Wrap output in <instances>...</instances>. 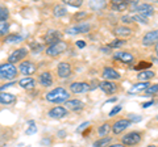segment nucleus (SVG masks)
I'll return each mask as SVG.
<instances>
[{"label":"nucleus","mask_w":158,"mask_h":147,"mask_svg":"<svg viewBox=\"0 0 158 147\" xmlns=\"http://www.w3.org/2000/svg\"><path fill=\"white\" fill-rule=\"evenodd\" d=\"M69 96L70 93L67 89H65L63 87H57L50 92H48L45 95V99L46 101L53 102V104H61V102H66L69 100Z\"/></svg>","instance_id":"obj_1"},{"label":"nucleus","mask_w":158,"mask_h":147,"mask_svg":"<svg viewBox=\"0 0 158 147\" xmlns=\"http://www.w3.org/2000/svg\"><path fill=\"white\" fill-rule=\"evenodd\" d=\"M19 70L11 63H2L0 65V80H13L16 79Z\"/></svg>","instance_id":"obj_2"},{"label":"nucleus","mask_w":158,"mask_h":147,"mask_svg":"<svg viewBox=\"0 0 158 147\" xmlns=\"http://www.w3.org/2000/svg\"><path fill=\"white\" fill-rule=\"evenodd\" d=\"M69 49V43L65 41H58L53 45H49V47L46 49V55L48 57H52V58H56L58 55H61L62 53H65Z\"/></svg>","instance_id":"obj_3"},{"label":"nucleus","mask_w":158,"mask_h":147,"mask_svg":"<svg viewBox=\"0 0 158 147\" xmlns=\"http://www.w3.org/2000/svg\"><path fill=\"white\" fill-rule=\"evenodd\" d=\"M142 139V134L140 131H131V133L125 134L124 137L121 138V145L123 146H136L141 142Z\"/></svg>","instance_id":"obj_4"},{"label":"nucleus","mask_w":158,"mask_h":147,"mask_svg":"<svg viewBox=\"0 0 158 147\" xmlns=\"http://www.w3.org/2000/svg\"><path fill=\"white\" fill-rule=\"evenodd\" d=\"M19 72H21L23 75H25V77H31L34 72L37 71V66L34 65L32 61H23L19 66Z\"/></svg>","instance_id":"obj_5"},{"label":"nucleus","mask_w":158,"mask_h":147,"mask_svg":"<svg viewBox=\"0 0 158 147\" xmlns=\"http://www.w3.org/2000/svg\"><path fill=\"white\" fill-rule=\"evenodd\" d=\"M27 55H28V50H27L25 47L16 49V50L12 51V54L8 57V63H11V65H15V63L23 62V61L27 58Z\"/></svg>","instance_id":"obj_6"},{"label":"nucleus","mask_w":158,"mask_h":147,"mask_svg":"<svg viewBox=\"0 0 158 147\" xmlns=\"http://www.w3.org/2000/svg\"><path fill=\"white\" fill-rule=\"evenodd\" d=\"M91 30V25L87 22H79L77 24V25L74 26H70L66 29V33L67 34H71V36H74V34H86Z\"/></svg>","instance_id":"obj_7"},{"label":"nucleus","mask_w":158,"mask_h":147,"mask_svg":"<svg viewBox=\"0 0 158 147\" xmlns=\"http://www.w3.org/2000/svg\"><path fill=\"white\" fill-rule=\"evenodd\" d=\"M57 74H58V77L61 79H67V77L71 76L73 74V67L69 62H61L58 63L57 66Z\"/></svg>","instance_id":"obj_8"},{"label":"nucleus","mask_w":158,"mask_h":147,"mask_svg":"<svg viewBox=\"0 0 158 147\" xmlns=\"http://www.w3.org/2000/svg\"><path fill=\"white\" fill-rule=\"evenodd\" d=\"M113 58L118 62L124 63V65H133L135 63V55L129 51H117L113 54Z\"/></svg>","instance_id":"obj_9"},{"label":"nucleus","mask_w":158,"mask_h":147,"mask_svg":"<svg viewBox=\"0 0 158 147\" xmlns=\"http://www.w3.org/2000/svg\"><path fill=\"white\" fill-rule=\"evenodd\" d=\"M69 114V110L66 109L65 106H54L48 112V116L53 120H61V118H65Z\"/></svg>","instance_id":"obj_10"},{"label":"nucleus","mask_w":158,"mask_h":147,"mask_svg":"<svg viewBox=\"0 0 158 147\" xmlns=\"http://www.w3.org/2000/svg\"><path fill=\"white\" fill-rule=\"evenodd\" d=\"M132 122L128 120V118H121V120H117L115 124L112 125V131H113V134H121L123 131H125L128 127L131 126Z\"/></svg>","instance_id":"obj_11"},{"label":"nucleus","mask_w":158,"mask_h":147,"mask_svg":"<svg viewBox=\"0 0 158 147\" xmlns=\"http://www.w3.org/2000/svg\"><path fill=\"white\" fill-rule=\"evenodd\" d=\"M135 11L137 12V14H141V16L144 17H149V16H153V13H154V8L153 6L148 3H142V4H136L135 7Z\"/></svg>","instance_id":"obj_12"},{"label":"nucleus","mask_w":158,"mask_h":147,"mask_svg":"<svg viewBox=\"0 0 158 147\" xmlns=\"http://www.w3.org/2000/svg\"><path fill=\"white\" fill-rule=\"evenodd\" d=\"M99 88L104 92L106 95H115L116 92L118 91V87L116 83L110 81V80H104V81H100L99 83Z\"/></svg>","instance_id":"obj_13"},{"label":"nucleus","mask_w":158,"mask_h":147,"mask_svg":"<svg viewBox=\"0 0 158 147\" xmlns=\"http://www.w3.org/2000/svg\"><path fill=\"white\" fill-rule=\"evenodd\" d=\"M70 91L73 93H85V92L90 91V84L86 81H74L70 84Z\"/></svg>","instance_id":"obj_14"},{"label":"nucleus","mask_w":158,"mask_h":147,"mask_svg":"<svg viewBox=\"0 0 158 147\" xmlns=\"http://www.w3.org/2000/svg\"><path fill=\"white\" fill-rule=\"evenodd\" d=\"M62 36L63 34L59 30H48L46 34L44 36V41L49 43V45H53V43H56L58 41H62Z\"/></svg>","instance_id":"obj_15"},{"label":"nucleus","mask_w":158,"mask_h":147,"mask_svg":"<svg viewBox=\"0 0 158 147\" xmlns=\"http://www.w3.org/2000/svg\"><path fill=\"white\" fill-rule=\"evenodd\" d=\"M102 76L104 77L106 80H110V81L120 80L121 79V75L115 70V68H112V67H104V68H103Z\"/></svg>","instance_id":"obj_16"},{"label":"nucleus","mask_w":158,"mask_h":147,"mask_svg":"<svg viewBox=\"0 0 158 147\" xmlns=\"http://www.w3.org/2000/svg\"><path fill=\"white\" fill-rule=\"evenodd\" d=\"M158 42V29L156 30H152V32H148L144 37H142V45L144 46H152L153 43Z\"/></svg>","instance_id":"obj_17"},{"label":"nucleus","mask_w":158,"mask_h":147,"mask_svg":"<svg viewBox=\"0 0 158 147\" xmlns=\"http://www.w3.org/2000/svg\"><path fill=\"white\" fill-rule=\"evenodd\" d=\"M113 34H115L116 37L120 38V40H124V38L132 36L133 30L131 28L125 26V25H118V26H116L115 29H113Z\"/></svg>","instance_id":"obj_18"},{"label":"nucleus","mask_w":158,"mask_h":147,"mask_svg":"<svg viewBox=\"0 0 158 147\" xmlns=\"http://www.w3.org/2000/svg\"><path fill=\"white\" fill-rule=\"evenodd\" d=\"M150 85L149 81H138L136 83V84H133L129 91H128V93L129 95H137V93H144V92L146 91V88Z\"/></svg>","instance_id":"obj_19"},{"label":"nucleus","mask_w":158,"mask_h":147,"mask_svg":"<svg viewBox=\"0 0 158 147\" xmlns=\"http://www.w3.org/2000/svg\"><path fill=\"white\" fill-rule=\"evenodd\" d=\"M37 81L40 83L41 87H50L53 84V75L49 71L41 72L37 77Z\"/></svg>","instance_id":"obj_20"},{"label":"nucleus","mask_w":158,"mask_h":147,"mask_svg":"<svg viewBox=\"0 0 158 147\" xmlns=\"http://www.w3.org/2000/svg\"><path fill=\"white\" fill-rule=\"evenodd\" d=\"M65 106L67 110H71V112H81L83 110V108H85V104L78 100V99H74V100H67L65 102Z\"/></svg>","instance_id":"obj_21"},{"label":"nucleus","mask_w":158,"mask_h":147,"mask_svg":"<svg viewBox=\"0 0 158 147\" xmlns=\"http://www.w3.org/2000/svg\"><path fill=\"white\" fill-rule=\"evenodd\" d=\"M36 80L33 77H23V79L19 80V85L23 88V89H27V91H32L36 88Z\"/></svg>","instance_id":"obj_22"},{"label":"nucleus","mask_w":158,"mask_h":147,"mask_svg":"<svg viewBox=\"0 0 158 147\" xmlns=\"http://www.w3.org/2000/svg\"><path fill=\"white\" fill-rule=\"evenodd\" d=\"M16 96L12 95V93H8V92H2L0 93V104L3 105H9V104H13L16 102Z\"/></svg>","instance_id":"obj_23"},{"label":"nucleus","mask_w":158,"mask_h":147,"mask_svg":"<svg viewBox=\"0 0 158 147\" xmlns=\"http://www.w3.org/2000/svg\"><path fill=\"white\" fill-rule=\"evenodd\" d=\"M129 7V2H121V0H113L111 3V8L113 11H118V12H123Z\"/></svg>","instance_id":"obj_24"},{"label":"nucleus","mask_w":158,"mask_h":147,"mask_svg":"<svg viewBox=\"0 0 158 147\" xmlns=\"http://www.w3.org/2000/svg\"><path fill=\"white\" fill-rule=\"evenodd\" d=\"M156 76V74L154 71H150V70H145V71H140L138 72V80L140 81H148V80H150L152 77H154Z\"/></svg>","instance_id":"obj_25"},{"label":"nucleus","mask_w":158,"mask_h":147,"mask_svg":"<svg viewBox=\"0 0 158 147\" xmlns=\"http://www.w3.org/2000/svg\"><path fill=\"white\" fill-rule=\"evenodd\" d=\"M24 40L23 36L20 34H8L7 37H4V42L9 43V45H13V43H17V42H21Z\"/></svg>","instance_id":"obj_26"},{"label":"nucleus","mask_w":158,"mask_h":147,"mask_svg":"<svg viewBox=\"0 0 158 147\" xmlns=\"http://www.w3.org/2000/svg\"><path fill=\"white\" fill-rule=\"evenodd\" d=\"M53 14L56 17H58V18L65 17L66 14H67V9L63 7V6H56V7L53 8Z\"/></svg>","instance_id":"obj_27"},{"label":"nucleus","mask_w":158,"mask_h":147,"mask_svg":"<svg viewBox=\"0 0 158 147\" xmlns=\"http://www.w3.org/2000/svg\"><path fill=\"white\" fill-rule=\"evenodd\" d=\"M111 142H112L111 137H103V138L98 139L96 142H94V147H107L111 145Z\"/></svg>","instance_id":"obj_28"},{"label":"nucleus","mask_w":158,"mask_h":147,"mask_svg":"<svg viewBox=\"0 0 158 147\" xmlns=\"http://www.w3.org/2000/svg\"><path fill=\"white\" fill-rule=\"evenodd\" d=\"M9 22H0V37H7L8 36V32H9Z\"/></svg>","instance_id":"obj_29"},{"label":"nucleus","mask_w":158,"mask_h":147,"mask_svg":"<svg viewBox=\"0 0 158 147\" xmlns=\"http://www.w3.org/2000/svg\"><path fill=\"white\" fill-rule=\"evenodd\" d=\"M29 49H31V51L33 54H38L40 51H42L44 50V45L42 43H36V42H32V43H29Z\"/></svg>","instance_id":"obj_30"},{"label":"nucleus","mask_w":158,"mask_h":147,"mask_svg":"<svg viewBox=\"0 0 158 147\" xmlns=\"http://www.w3.org/2000/svg\"><path fill=\"white\" fill-rule=\"evenodd\" d=\"M110 130H111V125L108 124V122H106V124H103V125L98 129V134L100 135V137H106L107 133H108Z\"/></svg>","instance_id":"obj_31"},{"label":"nucleus","mask_w":158,"mask_h":147,"mask_svg":"<svg viewBox=\"0 0 158 147\" xmlns=\"http://www.w3.org/2000/svg\"><path fill=\"white\" fill-rule=\"evenodd\" d=\"M146 96H154L158 93V83L157 84H150L149 87L146 88V91L144 92Z\"/></svg>","instance_id":"obj_32"},{"label":"nucleus","mask_w":158,"mask_h":147,"mask_svg":"<svg viewBox=\"0 0 158 147\" xmlns=\"http://www.w3.org/2000/svg\"><path fill=\"white\" fill-rule=\"evenodd\" d=\"M9 18V11L6 7H0V22H6Z\"/></svg>","instance_id":"obj_33"},{"label":"nucleus","mask_w":158,"mask_h":147,"mask_svg":"<svg viewBox=\"0 0 158 147\" xmlns=\"http://www.w3.org/2000/svg\"><path fill=\"white\" fill-rule=\"evenodd\" d=\"M125 40H120V38H117V40H113L112 42L108 43V47L110 49H117V47H121L123 45H125Z\"/></svg>","instance_id":"obj_34"},{"label":"nucleus","mask_w":158,"mask_h":147,"mask_svg":"<svg viewBox=\"0 0 158 147\" xmlns=\"http://www.w3.org/2000/svg\"><path fill=\"white\" fill-rule=\"evenodd\" d=\"M149 67H152V63H149V62H140L137 66H135V70H137V71H145V70H148Z\"/></svg>","instance_id":"obj_35"},{"label":"nucleus","mask_w":158,"mask_h":147,"mask_svg":"<svg viewBox=\"0 0 158 147\" xmlns=\"http://www.w3.org/2000/svg\"><path fill=\"white\" fill-rule=\"evenodd\" d=\"M28 124L31 125V126H29L28 129H27V131H25L27 135H32V134H34V133H37V126H36V124H34L33 121H29Z\"/></svg>","instance_id":"obj_36"},{"label":"nucleus","mask_w":158,"mask_h":147,"mask_svg":"<svg viewBox=\"0 0 158 147\" xmlns=\"http://www.w3.org/2000/svg\"><path fill=\"white\" fill-rule=\"evenodd\" d=\"M133 17V21H137V22H140V24H149L148 22V18L144 17V16H141V14H135V16H132Z\"/></svg>","instance_id":"obj_37"},{"label":"nucleus","mask_w":158,"mask_h":147,"mask_svg":"<svg viewBox=\"0 0 158 147\" xmlns=\"http://www.w3.org/2000/svg\"><path fill=\"white\" fill-rule=\"evenodd\" d=\"M123 109V106L121 105H116V106H113V109L110 112V117H113V116H116L118 112H121Z\"/></svg>","instance_id":"obj_38"},{"label":"nucleus","mask_w":158,"mask_h":147,"mask_svg":"<svg viewBox=\"0 0 158 147\" xmlns=\"http://www.w3.org/2000/svg\"><path fill=\"white\" fill-rule=\"evenodd\" d=\"M65 4H67V6H70V7H75V8H78V7H81L83 3H82V2H75V0H71V2L66 0Z\"/></svg>","instance_id":"obj_39"},{"label":"nucleus","mask_w":158,"mask_h":147,"mask_svg":"<svg viewBox=\"0 0 158 147\" xmlns=\"http://www.w3.org/2000/svg\"><path fill=\"white\" fill-rule=\"evenodd\" d=\"M88 16V13L87 12H81V13H77L75 16H74V18H75V20H79V22H82V18H85V17H87Z\"/></svg>","instance_id":"obj_40"},{"label":"nucleus","mask_w":158,"mask_h":147,"mask_svg":"<svg viewBox=\"0 0 158 147\" xmlns=\"http://www.w3.org/2000/svg\"><path fill=\"white\" fill-rule=\"evenodd\" d=\"M142 120L141 116H137V114H131L129 116V121L131 122H140Z\"/></svg>","instance_id":"obj_41"},{"label":"nucleus","mask_w":158,"mask_h":147,"mask_svg":"<svg viewBox=\"0 0 158 147\" xmlns=\"http://www.w3.org/2000/svg\"><path fill=\"white\" fill-rule=\"evenodd\" d=\"M15 85V81H9V83H6V84H3V85H0V93L4 91V89H7L8 87H12Z\"/></svg>","instance_id":"obj_42"},{"label":"nucleus","mask_w":158,"mask_h":147,"mask_svg":"<svg viewBox=\"0 0 158 147\" xmlns=\"http://www.w3.org/2000/svg\"><path fill=\"white\" fill-rule=\"evenodd\" d=\"M87 126H90V122H85V124H82L81 126L77 129V133H82L85 129H87Z\"/></svg>","instance_id":"obj_43"},{"label":"nucleus","mask_w":158,"mask_h":147,"mask_svg":"<svg viewBox=\"0 0 158 147\" xmlns=\"http://www.w3.org/2000/svg\"><path fill=\"white\" fill-rule=\"evenodd\" d=\"M121 21L125 22V24H132L133 22V17L132 16H123L121 17Z\"/></svg>","instance_id":"obj_44"},{"label":"nucleus","mask_w":158,"mask_h":147,"mask_svg":"<svg viewBox=\"0 0 158 147\" xmlns=\"http://www.w3.org/2000/svg\"><path fill=\"white\" fill-rule=\"evenodd\" d=\"M99 83H100V81L94 80V81L91 83V84H90V91H94V89H95V88H98V87H99Z\"/></svg>","instance_id":"obj_45"},{"label":"nucleus","mask_w":158,"mask_h":147,"mask_svg":"<svg viewBox=\"0 0 158 147\" xmlns=\"http://www.w3.org/2000/svg\"><path fill=\"white\" fill-rule=\"evenodd\" d=\"M75 43H77V47H79V49L86 47V42H85V41H77Z\"/></svg>","instance_id":"obj_46"},{"label":"nucleus","mask_w":158,"mask_h":147,"mask_svg":"<svg viewBox=\"0 0 158 147\" xmlns=\"http://www.w3.org/2000/svg\"><path fill=\"white\" fill-rule=\"evenodd\" d=\"M153 104H154V101H148V102H144V104H142V108H145V109H146V108H149V106H152Z\"/></svg>","instance_id":"obj_47"},{"label":"nucleus","mask_w":158,"mask_h":147,"mask_svg":"<svg viewBox=\"0 0 158 147\" xmlns=\"http://www.w3.org/2000/svg\"><path fill=\"white\" fill-rule=\"evenodd\" d=\"M107 147H125V146H123L121 143H115V145H110V146H107Z\"/></svg>","instance_id":"obj_48"},{"label":"nucleus","mask_w":158,"mask_h":147,"mask_svg":"<svg viewBox=\"0 0 158 147\" xmlns=\"http://www.w3.org/2000/svg\"><path fill=\"white\" fill-rule=\"evenodd\" d=\"M154 50H156V54H157V57H158V42L154 45Z\"/></svg>","instance_id":"obj_49"},{"label":"nucleus","mask_w":158,"mask_h":147,"mask_svg":"<svg viewBox=\"0 0 158 147\" xmlns=\"http://www.w3.org/2000/svg\"><path fill=\"white\" fill-rule=\"evenodd\" d=\"M65 131H59V133H58V137H65Z\"/></svg>","instance_id":"obj_50"},{"label":"nucleus","mask_w":158,"mask_h":147,"mask_svg":"<svg viewBox=\"0 0 158 147\" xmlns=\"http://www.w3.org/2000/svg\"><path fill=\"white\" fill-rule=\"evenodd\" d=\"M146 147H156L154 145H149V146H146Z\"/></svg>","instance_id":"obj_51"}]
</instances>
